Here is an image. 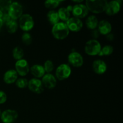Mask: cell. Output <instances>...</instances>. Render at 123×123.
Returning <instances> with one entry per match:
<instances>
[{
    "instance_id": "d6a6232c",
    "label": "cell",
    "mask_w": 123,
    "mask_h": 123,
    "mask_svg": "<svg viewBox=\"0 0 123 123\" xmlns=\"http://www.w3.org/2000/svg\"><path fill=\"white\" fill-rule=\"evenodd\" d=\"M106 38L108 40L112 41L114 39V36L113 34L109 33L108 35H106Z\"/></svg>"
},
{
    "instance_id": "7a4b0ae2",
    "label": "cell",
    "mask_w": 123,
    "mask_h": 123,
    "mask_svg": "<svg viewBox=\"0 0 123 123\" xmlns=\"http://www.w3.org/2000/svg\"><path fill=\"white\" fill-rule=\"evenodd\" d=\"M52 33L56 39L64 40L69 34V30L66 23L58 22L53 26Z\"/></svg>"
},
{
    "instance_id": "f1b7e54d",
    "label": "cell",
    "mask_w": 123,
    "mask_h": 123,
    "mask_svg": "<svg viewBox=\"0 0 123 123\" xmlns=\"http://www.w3.org/2000/svg\"><path fill=\"white\" fill-rule=\"evenodd\" d=\"M54 64H53L52 61H50V60H47L45 62H44V71L45 72H47L48 73H49L50 72H51L52 71L54 70Z\"/></svg>"
},
{
    "instance_id": "cb8c5ba5",
    "label": "cell",
    "mask_w": 123,
    "mask_h": 123,
    "mask_svg": "<svg viewBox=\"0 0 123 123\" xmlns=\"http://www.w3.org/2000/svg\"><path fill=\"white\" fill-rule=\"evenodd\" d=\"M24 55V50L21 48L17 46L14 48L13 50V56L15 60H22Z\"/></svg>"
},
{
    "instance_id": "30bf717a",
    "label": "cell",
    "mask_w": 123,
    "mask_h": 123,
    "mask_svg": "<svg viewBox=\"0 0 123 123\" xmlns=\"http://www.w3.org/2000/svg\"><path fill=\"white\" fill-rule=\"evenodd\" d=\"M66 24L69 31L70 30L73 32H78L83 27V23L81 20L74 17L70 18L66 22Z\"/></svg>"
},
{
    "instance_id": "ac0fdd59",
    "label": "cell",
    "mask_w": 123,
    "mask_h": 123,
    "mask_svg": "<svg viewBox=\"0 0 123 123\" xmlns=\"http://www.w3.org/2000/svg\"><path fill=\"white\" fill-rule=\"evenodd\" d=\"M30 71L31 72V74L36 78H42L44 75V73H45V71L43 66L38 64L34 65L33 66H32L31 67Z\"/></svg>"
},
{
    "instance_id": "d590c367",
    "label": "cell",
    "mask_w": 123,
    "mask_h": 123,
    "mask_svg": "<svg viewBox=\"0 0 123 123\" xmlns=\"http://www.w3.org/2000/svg\"><path fill=\"white\" fill-rule=\"evenodd\" d=\"M2 15H3V12L0 10V19H1V18L2 17Z\"/></svg>"
},
{
    "instance_id": "e575fe53",
    "label": "cell",
    "mask_w": 123,
    "mask_h": 123,
    "mask_svg": "<svg viewBox=\"0 0 123 123\" xmlns=\"http://www.w3.org/2000/svg\"><path fill=\"white\" fill-rule=\"evenodd\" d=\"M3 24H4V23H3V22H2V19H0V28L2 27V26L3 25Z\"/></svg>"
},
{
    "instance_id": "d4e9b609",
    "label": "cell",
    "mask_w": 123,
    "mask_h": 123,
    "mask_svg": "<svg viewBox=\"0 0 123 123\" xmlns=\"http://www.w3.org/2000/svg\"><path fill=\"white\" fill-rule=\"evenodd\" d=\"M12 1L10 0H0V10L2 12H8V8Z\"/></svg>"
},
{
    "instance_id": "8fae6325",
    "label": "cell",
    "mask_w": 123,
    "mask_h": 123,
    "mask_svg": "<svg viewBox=\"0 0 123 123\" xmlns=\"http://www.w3.org/2000/svg\"><path fill=\"white\" fill-rule=\"evenodd\" d=\"M122 1H112L108 2L105 12L108 16H113L117 14L121 8V4Z\"/></svg>"
},
{
    "instance_id": "ba28073f",
    "label": "cell",
    "mask_w": 123,
    "mask_h": 123,
    "mask_svg": "<svg viewBox=\"0 0 123 123\" xmlns=\"http://www.w3.org/2000/svg\"><path fill=\"white\" fill-rule=\"evenodd\" d=\"M18 118V114L16 111L7 109L1 115V121L4 123H13Z\"/></svg>"
},
{
    "instance_id": "836d02e7",
    "label": "cell",
    "mask_w": 123,
    "mask_h": 123,
    "mask_svg": "<svg viewBox=\"0 0 123 123\" xmlns=\"http://www.w3.org/2000/svg\"><path fill=\"white\" fill-rule=\"evenodd\" d=\"M66 9H67V10H68L69 12H72V9H73V7H72V6H70H70H67V8H66Z\"/></svg>"
},
{
    "instance_id": "7c38bea8",
    "label": "cell",
    "mask_w": 123,
    "mask_h": 123,
    "mask_svg": "<svg viewBox=\"0 0 123 123\" xmlns=\"http://www.w3.org/2000/svg\"><path fill=\"white\" fill-rule=\"evenodd\" d=\"M68 62L74 67H80L84 64V59L79 53L73 52L68 56Z\"/></svg>"
},
{
    "instance_id": "83f0119b",
    "label": "cell",
    "mask_w": 123,
    "mask_h": 123,
    "mask_svg": "<svg viewBox=\"0 0 123 123\" xmlns=\"http://www.w3.org/2000/svg\"><path fill=\"white\" fill-rule=\"evenodd\" d=\"M16 84L19 88H25L28 86V81L27 80V79H25V78H20V79H17V80L16 81Z\"/></svg>"
},
{
    "instance_id": "44dd1931",
    "label": "cell",
    "mask_w": 123,
    "mask_h": 123,
    "mask_svg": "<svg viewBox=\"0 0 123 123\" xmlns=\"http://www.w3.org/2000/svg\"><path fill=\"white\" fill-rule=\"evenodd\" d=\"M60 19L62 20V21L67 22L70 19V12L64 7H61L59 9L58 12H57Z\"/></svg>"
},
{
    "instance_id": "484cf974",
    "label": "cell",
    "mask_w": 123,
    "mask_h": 123,
    "mask_svg": "<svg viewBox=\"0 0 123 123\" xmlns=\"http://www.w3.org/2000/svg\"><path fill=\"white\" fill-rule=\"evenodd\" d=\"M61 2V1H57V0H56V1L49 0V1H46L44 2V6L46 8H49V9H54L59 6Z\"/></svg>"
},
{
    "instance_id": "9a60e30c",
    "label": "cell",
    "mask_w": 123,
    "mask_h": 123,
    "mask_svg": "<svg viewBox=\"0 0 123 123\" xmlns=\"http://www.w3.org/2000/svg\"><path fill=\"white\" fill-rule=\"evenodd\" d=\"M92 70L98 74H102L106 72L107 70V66L105 62L102 60H96L92 63Z\"/></svg>"
},
{
    "instance_id": "6da1fadb",
    "label": "cell",
    "mask_w": 123,
    "mask_h": 123,
    "mask_svg": "<svg viewBox=\"0 0 123 123\" xmlns=\"http://www.w3.org/2000/svg\"><path fill=\"white\" fill-rule=\"evenodd\" d=\"M108 1L106 0H94L86 1V7L88 11L93 13H101L105 11Z\"/></svg>"
},
{
    "instance_id": "4dcf8cb0",
    "label": "cell",
    "mask_w": 123,
    "mask_h": 123,
    "mask_svg": "<svg viewBox=\"0 0 123 123\" xmlns=\"http://www.w3.org/2000/svg\"><path fill=\"white\" fill-rule=\"evenodd\" d=\"M7 100V95L4 92L0 91V104L4 103Z\"/></svg>"
},
{
    "instance_id": "d6986e66",
    "label": "cell",
    "mask_w": 123,
    "mask_h": 123,
    "mask_svg": "<svg viewBox=\"0 0 123 123\" xmlns=\"http://www.w3.org/2000/svg\"><path fill=\"white\" fill-rule=\"evenodd\" d=\"M98 24V21L97 18L95 16H90L86 20V25L88 29L93 30L96 29Z\"/></svg>"
},
{
    "instance_id": "4316f807",
    "label": "cell",
    "mask_w": 123,
    "mask_h": 123,
    "mask_svg": "<svg viewBox=\"0 0 123 123\" xmlns=\"http://www.w3.org/2000/svg\"><path fill=\"white\" fill-rule=\"evenodd\" d=\"M22 40L25 45H30L32 41V36L28 32H25L22 36Z\"/></svg>"
},
{
    "instance_id": "3957f363",
    "label": "cell",
    "mask_w": 123,
    "mask_h": 123,
    "mask_svg": "<svg viewBox=\"0 0 123 123\" xmlns=\"http://www.w3.org/2000/svg\"><path fill=\"white\" fill-rule=\"evenodd\" d=\"M100 44L97 40H90L88 41L85 46V52L87 55L91 56L98 55L101 50Z\"/></svg>"
},
{
    "instance_id": "603a6c76",
    "label": "cell",
    "mask_w": 123,
    "mask_h": 123,
    "mask_svg": "<svg viewBox=\"0 0 123 123\" xmlns=\"http://www.w3.org/2000/svg\"><path fill=\"white\" fill-rule=\"evenodd\" d=\"M114 51V48L111 45L105 46L104 47L101 48V50L100 52L98 53V56H108L110 55L111 54H112Z\"/></svg>"
},
{
    "instance_id": "5bb4252c",
    "label": "cell",
    "mask_w": 123,
    "mask_h": 123,
    "mask_svg": "<svg viewBox=\"0 0 123 123\" xmlns=\"http://www.w3.org/2000/svg\"><path fill=\"white\" fill-rule=\"evenodd\" d=\"M42 84L43 86L48 89H52L56 86V80L54 75L50 73L44 74L42 77Z\"/></svg>"
},
{
    "instance_id": "7402d4cb",
    "label": "cell",
    "mask_w": 123,
    "mask_h": 123,
    "mask_svg": "<svg viewBox=\"0 0 123 123\" xmlns=\"http://www.w3.org/2000/svg\"><path fill=\"white\" fill-rule=\"evenodd\" d=\"M6 24V27H7V31L10 34H13L17 31L18 25V23L16 22V20L11 19L9 22Z\"/></svg>"
},
{
    "instance_id": "277c9868",
    "label": "cell",
    "mask_w": 123,
    "mask_h": 123,
    "mask_svg": "<svg viewBox=\"0 0 123 123\" xmlns=\"http://www.w3.org/2000/svg\"><path fill=\"white\" fill-rule=\"evenodd\" d=\"M19 26L24 31H29L34 27V22L33 18L30 14H22L19 18Z\"/></svg>"
},
{
    "instance_id": "5b68a950",
    "label": "cell",
    "mask_w": 123,
    "mask_h": 123,
    "mask_svg": "<svg viewBox=\"0 0 123 123\" xmlns=\"http://www.w3.org/2000/svg\"><path fill=\"white\" fill-rule=\"evenodd\" d=\"M8 13L11 19L16 20L22 15L23 8L21 5L17 2H12L8 10Z\"/></svg>"
},
{
    "instance_id": "9c48e42d",
    "label": "cell",
    "mask_w": 123,
    "mask_h": 123,
    "mask_svg": "<svg viewBox=\"0 0 123 123\" xmlns=\"http://www.w3.org/2000/svg\"><path fill=\"white\" fill-rule=\"evenodd\" d=\"M16 72L22 76H25L28 73L30 67L27 61L24 59L18 60L15 64Z\"/></svg>"
},
{
    "instance_id": "e0dca14e",
    "label": "cell",
    "mask_w": 123,
    "mask_h": 123,
    "mask_svg": "<svg viewBox=\"0 0 123 123\" xmlns=\"http://www.w3.org/2000/svg\"><path fill=\"white\" fill-rule=\"evenodd\" d=\"M18 79V73L14 70H9L4 75V81L7 84L15 82Z\"/></svg>"
},
{
    "instance_id": "8992f818",
    "label": "cell",
    "mask_w": 123,
    "mask_h": 123,
    "mask_svg": "<svg viewBox=\"0 0 123 123\" xmlns=\"http://www.w3.org/2000/svg\"><path fill=\"white\" fill-rule=\"evenodd\" d=\"M72 70L68 65L62 64L59 66L56 70V76L59 80H62L67 79L70 76Z\"/></svg>"
},
{
    "instance_id": "1f68e13d",
    "label": "cell",
    "mask_w": 123,
    "mask_h": 123,
    "mask_svg": "<svg viewBox=\"0 0 123 123\" xmlns=\"http://www.w3.org/2000/svg\"><path fill=\"white\" fill-rule=\"evenodd\" d=\"M91 36H92V38H97L98 37H99L100 33H99V32H98V30H97V29H94V30H93L91 31Z\"/></svg>"
},
{
    "instance_id": "ffe728a7",
    "label": "cell",
    "mask_w": 123,
    "mask_h": 123,
    "mask_svg": "<svg viewBox=\"0 0 123 123\" xmlns=\"http://www.w3.org/2000/svg\"><path fill=\"white\" fill-rule=\"evenodd\" d=\"M47 18H48V19L50 24L52 25L53 26L55 24H58L59 22V20H60L58 13L56 11L54 10L49 11L47 14Z\"/></svg>"
},
{
    "instance_id": "2e32d148",
    "label": "cell",
    "mask_w": 123,
    "mask_h": 123,
    "mask_svg": "<svg viewBox=\"0 0 123 123\" xmlns=\"http://www.w3.org/2000/svg\"><path fill=\"white\" fill-rule=\"evenodd\" d=\"M98 31L102 35H108L112 31V26L110 23L107 20H101L98 24Z\"/></svg>"
},
{
    "instance_id": "4fadbf2b",
    "label": "cell",
    "mask_w": 123,
    "mask_h": 123,
    "mask_svg": "<svg viewBox=\"0 0 123 123\" xmlns=\"http://www.w3.org/2000/svg\"><path fill=\"white\" fill-rule=\"evenodd\" d=\"M29 89L32 92L36 94H40L44 90V86L42 81L37 78H33L28 82V84Z\"/></svg>"
},
{
    "instance_id": "74e56055",
    "label": "cell",
    "mask_w": 123,
    "mask_h": 123,
    "mask_svg": "<svg viewBox=\"0 0 123 123\" xmlns=\"http://www.w3.org/2000/svg\"><path fill=\"white\" fill-rule=\"evenodd\" d=\"M1 111H0V117H1Z\"/></svg>"
},
{
    "instance_id": "f546056e",
    "label": "cell",
    "mask_w": 123,
    "mask_h": 123,
    "mask_svg": "<svg viewBox=\"0 0 123 123\" xmlns=\"http://www.w3.org/2000/svg\"><path fill=\"white\" fill-rule=\"evenodd\" d=\"M1 19H2L3 23L7 24V23L8 22H9L12 19H11L10 16L9 14H8V12H3V15H2V17L1 18Z\"/></svg>"
},
{
    "instance_id": "52a82bcc",
    "label": "cell",
    "mask_w": 123,
    "mask_h": 123,
    "mask_svg": "<svg viewBox=\"0 0 123 123\" xmlns=\"http://www.w3.org/2000/svg\"><path fill=\"white\" fill-rule=\"evenodd\" d=\"M72 12L74 18L82 19L88 15L89 11L85 5L78 4L73 6Z\"/></svg>"
},
{
    "instance_id": "8d00e7d4",
    "label": "cell",
    "mask_w": 123,
    "mask_h": 123,
    "mask_svg": "<svg viewBox=\"0 0 123 123\" xmlns=\"http://www.w3.org/2000/svg\"><path fill=\"white\" fill-rule=\"evenodd\" d=\"M83 1H73V2H75V3H78V2H79V3H80V2H82Z\"/></svg>"
}]
</instances>
